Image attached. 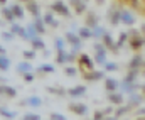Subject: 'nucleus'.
I'll list each match as a JSON object with an SVG mask.
<instances>
[{
  "label": "nucleus",
  "mask_w": 145,
  "mask_h": 120,
  "mask_svg": "<svg viewBox=\"0 0 145 120\" xmlns=\"http://www.w3.org/2000/svg\"><path fill=\"white\" fill-rule=\"evenodd\" d=\"M32 42V51H37V49H44L46 46H44V41L40 39V37H36L34 41H31Z\"/></svg>",
  "instance_id": "nucleus-15"
},
{
  "label": "nucleus",
  "mask_w": 145,
  "mask_h": 120,
  "mask_svg": "<svg viewBox=\"0 0 145 120\" xmlns=\"http://www.w3.org/2000/svg\"><path fill=\"white\" fill-rule=\"evenodd\" d=\"M10 9H12V12H14L15 20H20V19H24V17H25V9H24V5H22V3H12V5H10Z\"/></svg>",
  "instance_id": "nucleus-3"
},
{
  "label": "nucleus",
  "mask_w": 145,
  "mask_h": 120,
  "mask_svg": "<svg viewBox=\"0 0 145 120\" xmlns=\"http://www.w3.org/2000/svg\"><path fill=\"white\" fill-rule=\"evenodd\" d=\"M34 78H36L34 73H27V75H24V81H25V83H32Z\"/></svg>",
  "instance_id": "nucleus-22"
},
{
  "label": "nucleus",
  "mask_w": 145,
  "mask_h": 120,
  "mask_svg": "<svg viewBox=\"0 0 145 120\" xmlns=\"http://www.w3.org/2000/svg\"><path fill=\"white\" fill-rule=\"evenodd\" d=\"M15 115L17 113L14 110H8L7 107H0V117H3V119H7V120H14Z\"/></svg>",
  "instance_id": "nucleus-11"
},
{
  "label": "nucleus",
  "mask_w": 145,
  "mask_h": 120,
  "mask_svg": "<svg viewBox=\"0 0 145 120\" xmlns=\"http://www.w3.org/2000/svg\"><path fill=\"white\" fill-rule=\"evenodd\" d=\"M51 120H66V119L59 113H51Z\"/></svg>",
  "instance_id": "nucleus-25"
},
{
  "label": "nucleus",
  "mask_w": 145,
  "mask_h": 120,
  "mask_svg": "<svg viewBox=\"0 0 145 120\" xmlns=\"http://www.w3.org/2000/svg\"><path fill=\"white\" fill-rule=\"evenodd\" d=\"M71 108L76 113H84V112H86V107H84V105H71Z\"/></svg>",
  "instance_id": "nucleus-20"
},
{
  "label": "nucleus",
  "mask_w": 145,
  "mask_h": 120,
  "mask_svg": "<svg viewBox=\"0 0 145 120\" xmlns=\"http://www.w3.org/2000/svg\"><path fill=\"white\" fill-rule=\"evenodd\" d=\"M22 56H24V61H29V63H31V61L36 58V51H32V49L27 51V49H25V51L22 52Z\"/></svg>",
  "instance_id": "nucleus-16"
},
{
  "label": "nucleus",
  "mask_w": 145,
  "mask_h": 120,
  "mask_svg": "<svg viewBox=\"0 0 145 120\" xmlns=\"http://www.w3.org/2000/svg\"><path fill=\"white\" fill-rule=\"evenodd\" d=\"M32 26H34V29H36L37 36H39V34H44V32H46V24H44V20H42L40 17H36V19H34Z\"/></svg>",
  "instance_id": "nucleus-8"
},
{
  "label": "nucleus",
  "mask_w": 145,
  "mask_h": 120,
  "mask_svg": "<svg viewBox=\"0 0 145 120\" xmlns=\"http://www.w3.org/2000/svg\"><path fill=\"white\" fill-rule=\"evenodd\" d=\"M42 20H44V24H47V26H52V27H56V26H57V22H56V19L52 17V14H46Z\"/></svg>",
  "instance_id": "nucleus-14"
},
{
  "label": "nucleus",
  "mask_w": 145,
  "mask_h": 120,
  "mask_svg": "<svg viewBox=\"0 0 145 120\" xmlns=\"http://www.w3.org/2000/svg\"><path fill=\"white\" fill-rule=\"evenodd\" d=\"M10 64H12L10 58H8L7 54H0V71H2V73H3V71H8V70H10Z\"/></svg>",
  "instance_id": "nucleus-7"
},
{
  "label": "nucleus",
  "mask_w": 145,
  "mask_h": 120,
  "mask_svg": "<svg viewBox=\"0 0 145 120\" xmlns=\"http://www.w3.org/2000/svg\"><path fill=\"white\" fill-rule=\"evenodd\" d=\"M0 54H7V49H5L2 44H0Z\"/></svg>",
  "instance_id": "nucleus-30"
},
{
  "label": "nucleus",
  "mask_w": 145,
  "mask_h": 120,
  "mask_svg": "<svg viewBox=\"0 0 145 120\" xmlns=\"http://www.w3.org/2000/svg\"><path fill=\"white\" fill-rule=\"evenodd\" d=\"M0 96H3V98H15L17 96V90L8 86V85H0Z\"/></svg>",
  "instance_id": "nucleus-2"
},
{
  "label": "nucleus",
  "mask_w": 145,
  "mask_h": 120,
  "mask_svg": "<svg viewBox=\"0 0 145 120\" xmlns=\"http://www.w3.org/2000/svg\"><path fill=\"white\" fill-rule=\"evenodd\" d=\"M20 120H40V117L37 115V113H32V112H27L25 115H22V119Z\"/></svg>",
  "instance_id": "nucleus-18"
},
{
  "label": "nucleus",
  "mask_w": 145,
  "mask_h": 120,
  "mask_svg": "<svg viewBox=\"0 0 145 120\" xmlns=\"http://www.w3.org/2000/svg\"><path fill=\"white\" fill-rule=\"evenodd\" d=\"M69 93H71L72 96H79V95L84 93V86H76V88H72Z\"/></svg>",
  "instance_id": "nucleus-19"
},
{
  "label": "nucleus",
  "mask_w": 145,
  "mask_h": 120,
  "mask_svg": "<svg viewBox=\"0 0 145 120\" xmlns=\"http://www.w3.org/2000/svg\"><path fill=\"white\" fill-rule=\"evenodd\" d=\"M0 36H2V39L5 41V42H12V41L15 39V36H14L10 31H5V32H2Z\"/></svg>",
  "instance_id": "nucleus-17"
},
{
  "label": "nucleus",
  "mask_w": 145,
  "mask_h": 120,
  "mask_svg": "<svg viewBox=\"0 0 145 120\" xmlns=\"http://www.w3.org/2000/svg\"><path fill=\"white\" fill-rule=\"evenodd\" d=\"M2 19H3L5 22H10V24H14V22H15V17H14V12H12L10 5L2 7Z\"/></svg>",
  "instance_id": "nucleus-5"
},
{
  "label": "nucleus",
  "mask_w": 145,
  "mask_h": 120,
  "mask_svg": "<svg viewBox=\"0 0 145 120\" xmlns=\"http://www.w3.org/2000/svg\"><path fill=\"white\" fill-rule=\"evenodd\" d=\"M110 98H111V102H115V103H118V102H121V98H120V95H111Z\"/></svg>",
  "instance_id": "nucleus-27"
},
{
  "label": "nucleus",
  "mask_w": 145,
  "mask_h": 120,
  "mask_svg": "<svg viewBox=\"0 0 145 120\" xmlns=\"http://www.w3.org/2000/svg\"><path fill=\"white\" fill-rule=\"evenodd\" d=\"M74 73H76V71H74L72 68H68V70H66V75H69V76H72Z\"/></svg>",
  "instance_id": "nucleus-28"
},
{
  "label": "nucleus",
  "mask_w": 145,
  "mask_h": 120,
  "mask_svg": "<svg viewBox=\"0 0 145 120\" xmlns=\"http://www.w3.org/2000/svg\"><path fill=\"white\" fill-rule=\"evenodd\" d=\"M0 85H7V78L2 76V75H0Z\"/></svg>",
  "instance_id": "nucleus-29"
},
{
  "label": "nucleus",
  "mask_w": 145,
  "mask_h": 120,
  "mask_svg": "<svg viewBox=\"0 0 145 120\" xmlns=\"http://www.w3.org/2000/svg\"><path fill=\"white\" fill-rule=\"evenodd\" d=\"M63 46H64L63 39H56V47L59 49V52H63Z\"/></svg>",
  "instance_id": "nucleus-23"
},
{
  "label": "nucleus",
  "mask_w": 145,
  "mask_h": 120,
  "mask_svg": "<svg viewBox=\"0 0 145 120\" xmlns=\"http://www.w3.org/2000/svg\"><path fill=\"white\" fill-rule=\"evenodd\" d=\"M24 9H27V12H31V14L34 15V19H36V17H40V15H39V5H37V2H27Z\"/></svg>",
  "instance_id": "nucleus-10"
},
{
  "label": "nucleus",
  "mask_w": 145,
  "mask_h": 120,
  "mask_svg": "<svg viewBox=\"0 0 145 120\" xmlns=\"http://www.w3.org/2000/svg\"><path fill=\"white\" fill-rule=\"evenodd\" d=\"M57 61H59V63H64V61H66V54H64V52H59Z\"/></svg>",
  "instance_id": "nucleus-26"
},
{
  "label": "nucleus",
  "mask_w": 145,
  "mask_h": 120,
  "mask_svg": "<svg viewBox=\"0 0 145 120\" xmlns=\"http://www.w3.org/2000/svg\"><path fill=\"white\" fill-rule=\"evenodd\" d=\"M36 37H39L37 32H36V29H34L32 24H29V26L25 27V41H34Z\"/></svg>",
  "instance_id": "nucleus-12"
},
{
  "label": "nucleus",
  "mask_w": 145,
  "mask_h": 120,
  "mask_svg": "<svg viewBox=\"0 0 145 120\" xmlns=\"http://www.w3.org/2000/svg\"><path fill=\"white\" fill-rule=\"evenodd\" d=\"M121 20H123L125 24H132V22H133V17L128 15V14H123V15H121Z\"/></svg>",
  "instance_id": "nucleus-21"
},
{
  "label": "nucleus",
  "mask_w": 145,
  "mask_h": 120,
  "mask_svg": "<svg viewBox=\"0 0 145 120\" xmlns=\"http://www.w3.org/2000/svg\"><path fill=\"white\" fill-rule=\"evenodd\" d=\"M19 105H22V107H32V108H37V107H40V105H42V100H40L39 96H27V98L20 100V102H19Z\"/></svg>",
  "instance_id": "nucleus-1"
},
{
  "label": "nucleus",
  "mask_w": 145,
  "mask_h": 120,
  "mask_svg": "<svg viewBox=\"0 0 145 120\" xmlns=\"http://www.w3.org/2000/svg\"><path fill=\"white\" fill-rule=\"evenodd\" d=\"M51 9L54 10V12H57V14H63L64 17H68L69 15V10L64 7V3H61V2H56L54 5H51Z\"/></svg>",
  "instance_id": "nucleus-9"
},
{
  "label": "nucleus",
  "mask_w": 145,
  "mask_h": 120,
  "mask_svg": "<svg viewBox=\"0 0 145 120\" xmlns=\"http://www.w3.org/2000/svg\"><path fill=\"white\" fill-rule=\"evenodd\" d=\"M32 64L29 63V61H20L19 64H17V73H20L22 76L24 75H27V73H32Z\"/></svg>",
  "instance_id": "nucleus-6"
},
{
  "label": "nucleus",
  "mask_w": 145,
  "mask_h": 120,
  "mask_svg": "<svg viewBox=\"0 0 145 120\" xmlns=\"http://www.w3.org/2000/svg\"><path fill=\"white\" fill-rule=\"evenodd\" d=\"M52 71H54V66H52V64H40V66L37 68V73H39V75L52 73Z\"/></svg>",
  "instance_id": "nucleus-13"
},
{
  "label": "nucleus",
  "mask_w": 145,
  "mask_h": 120,
  "mask_svg": "<svg viewBox=\"0 0 145 120\" xmlns=\"http://www.w3.org/2000/svg\"><path fill=\"white\" fill-rule=\"evenodd\" d=\"M14 36H19V37H22V39L25 41V27H22L20 24H17V22H14V24H10V29H8Z\"/></svg>",
  "instance_id": "nucleus-4"
},
{
  "label": "nucleus",
  "mask_w": 145,
  "mask_h": 120,
  "mask_svg": "<svg viewBox=\"0 0 145 120\" xmlns=\"http://www.w3.org/2000/svg\"><path fill=\"white\" fill-rule=\"evenodd\" d=\"M115 86H116V81H115V80H108V81H106V88H110V90H113Z\"/></svg>",
  "instance_id": "nucleus-24"
},
{
  "label": "nucleus",
  "mask_w": 145,
  "mask_h": 120,
  "mask_svg": "<svg viewBox=\"0 0 145 120\" xmlns=\"http://www.w3.org/2000/svg\"><path fill=\"white\" fill-rule=\"evenodd\" d=\"M81 36H84V37H88V36H89V32H88V31H81Z\"/></svg>",
  "instance_id": "nucleus-31"
}]
</instances>
